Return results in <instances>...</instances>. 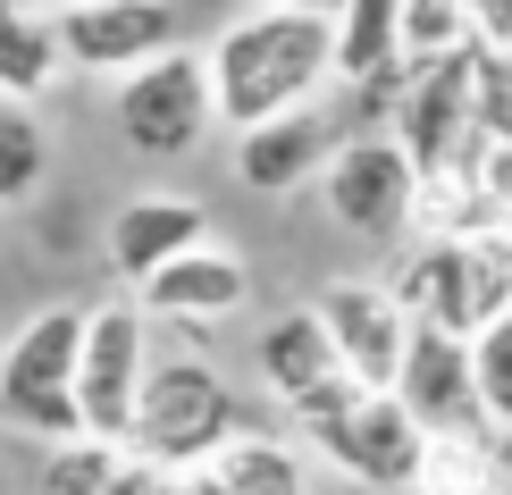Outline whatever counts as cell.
<instances>
[{
  "label": "cell",
  "mask_w": 512,
  "mask_h": 495,
  "mask_svg": "<svg viewBox=\"0 0 512 495\" xmlns=\"http://www.w3.org/2000/svg\"><path fill=\"white\" fill-rule=\"evenodd\" d=\"M387 395L412 412L420 437H479L487 412H479V378H471V344L445 336V328H420L403 336V361H395V386Z\"/></svg>",
  "instance_id": "cell-10"
},
{
  "label": "cell",
  "mask_w": 512,
  "mask_h": 495,
  "mask_svg": "<svg viewBox=\"0 0 512 495\" xmlns=\"http://www.w3.org/2000/svg\"><path fill=\"white\" fill-rule=\"evenodd\" d=\"M76 344H84V311H68V303L34 311L9 336V353H0V420L26 428V437L76 445L84 437V420H76Z\"/></svg>",
  "instance_id": "cell-4"
},
{
  "label": "cell",
  "mask_w": 512,
  "mask_h": 495,
  "mask_svg": "<svg viewBox=\"0 0 512 495\" xmlns=\"http://www.w3.org/2000/svg\"><path fill=\"white\" fill-rule=\"evenodd\" d=\"M227 437H244V412H236V386L210 370V361L177 353V361H152L143 370L126 454H143L152 470H202Z\"/></svg>",
  "instance_id": "cell-3"
},
{
  "label": "cell",
  "mask_w": 512,
  "mask_h": 495,
  "mask_svg": "<svg viewBox=\"0 0 512 495\" xmlns=\"http://www.w3.org/2000/svg\"><path fill=\"white\" fill-rule=\"evenodd\" d=\"M319 193H328V219L345 235H395L420 210V177L395 135H345L319 168Z\"/></svg>",
  "instance_id": "cell-7"
},
{
  "label": "cell",
  "mask_w": 512,
  "mask_h": 495,
  "mask_svg": "<svg viewBox=\"0 0 512 495\" xmlns=\"http://www.w3.org/2000/svg\"><path fill=\"white\" fill-rule=\"evenodd\" d=\"M454 9H462V34H471L479 42V51H512V0H454Z\"/></svg>",
  "instance_id": "cell-23"
},
{
  "label": "cell",
  "mask_w": 512,
  "mask_h": 495,
  "mask_svg": "<svg viewBox=\"0 0 512 495\" xmlns=\"http://www.w3.org/2000/svg\"><path fill=\"white\" fill-rule=\"evenodd\" d=\"M110 118H118L126 152H143V160H177V152H194L210 126H219V110H210V68H202L194 51H160V59H143L135 76H118Z\"/></svg>",
  "instance_id": "cell-5"
},
{
  "label": "cell",
  "mask_w": 512,
  "mask_h": 495,
  "mask_svg": "<svg viewBox=\"0 0 512 495\" xmlns=\"http://www.w3.org/2000/svg\"><path fill=\"white\" fill-rule=\"evenodd\" d=\"M244 294H252V269L236 261V252L194 244V252H177L168 269H152L135 286V311H160V319H227V311H244Z\"/></svg>",
  "instance_id": "cell-16"
},
{
  "label": "cell",
  "mask_w": 512,
  "mask_h": 495,
  "mask_svg": "<svg viewBox=\"0 0 512 495\" xmlns=\"http://www.w3.org/2000/svg\"><path fill=\"white\" fill-rule=\"evenodd\" d=\"M59 59L84 76H135L143 59L177 51V9L168 0H76L51 17Z\"/></svg>",
  "instance_id": "cell-11"
},
{
  "label": "cell",
  "mask_w": 512,
  "mask_h": 495,
  "mask_svg": "<svg viewBox=\"0 0 512 495\" xmlns=\"http://www.w3.org/2000/svg\"><path fill=\"white\" fill-rule=\"evenodd\" d=\"M210 110L227 126H261L277 110H303V101L328 84V17H303V9H261L244 26H227L210 42Z\"/></svg>",
  "instance_id": "cell-1"
},
{
  "label": "cell",
  "mask_w": 512,
  "mask_h": 495,
  "mask_svg": "<svg viewBox=\"0 0 512 495\" xmlns=\"http://www.w3.org/2000/svg\"><path fill=\"white\" fill-rule=\"evenodd\" d=\"M336 118L319 110V101H303V110H277L261 126H244V143H236V177L252 193H294V185H311L319 168H328L336 152Z\"/></svg>",
  "instance_id": "cell-14"
},
{
  "label": "cell",
  "mask_w": 512,
  "mask_h": 495,
  "mask_svg": "<svg viewBox=\"0 0 512 495\" xmlns=\"http://www.w3.org/2000/svg\"><path fill=\"white\" fill-rule=\"evenodd\" d=\"M42 168H51V143H42V126L17 110V101H0V210L26 202V193L42 185Z\"/></svg>",
  "instance_id": "cell-21"
},
{
  "label": "cell",
  "mask_w": 512,
  "mask_h": 495,
  "mask_svg": "<svg viewBox=\"0 0 512 495\" xmlns=\"http://www.w3.org/2000/svg\"><path fill=\"white\" fill-rule=\"evenodd\" d=\"M471 76H479V42H462V51L429 59V68H412V84H403V160H412L420 185H445L462 160V143H471Z\"/></svg>",
  "instance_id": "cell-8"
},
{
  "label": "cell",
  "mask_w": 512,
  "mask_h": 495,
  "mask_svg": "<svg viewBox=\"0 0 512 495\" xmlns=\"http://www.w3.org/2000/svg\"><path fill=\"white\" fill-rule=\"evenodd\" d=\"M311 319H319V336L336 344V361L353 370V386L387 395L395 361H403V336H412V311H403L387 286H370V277H336V286L311 303Z\"/></svg>",
  "instance_id": "cell-12"
},
{
  "label": "cell",
  "mask_w": 512,
  "mask_h": 495,
  "mask_svg": "<svg viewBox=\"0 0 512 495\" xmlns=\"http://www.w3.org/2000/svg\"><path fill=\"white\" fill-rule=\"evenodd\" d=\"M59 68H68V59H59V34L42 26V17H26V9L0 0V101L26 110L42 84H59Z\"/></svg>",
  "instance_id": "cell-20"
},
{
  "label": "cell",
  "mask_w": 512,
  "mask_h": 495,
  "mask_svg": "<svg viewBox=\"0 0 512 495\" xmlns=\"http://www.w3.org/2000/svg\"><path fill=\"white\" fill-rule=\"evenodd\" d=\"M261 378H269V395L286 403L303 428H319L328 412H345L353 395H370V386H353V370L336 361V344L319 336V319L311 303L303 311H286V319H269L261 328Z\"/></svg>",
  "instance_id": "cell-13"
},
{
  "label": "cell",
  "mask_w": 512,
  "mask_h": 495,
  "mask_svg": "<svg viewBox=\"0 0 512 495\" xmlns=\"http://www.w3.org/2000/svg\"><path fill=\"white\" fill-rule=\"evenodd\" d=\"M168 487H177L168 470H152L126 445H93V437L59 445L51 470H42V495H168Z\"/></svg>",
  "instance_id": "cell-17"
},
{
  "label": "cell",
  "mask_w": 512,
  "mask_h": 495,
  "mask_svg": "<svg viewBox=\"0 0 512 495\" xmlns=\"http://www.w3.org/2000/svg\"><path fill=\"white\" fill-rule=\"evenodd\" d=\"M277 9H303V17H336L345 0H277Z\"/></svg>",
  "instance_id": "cell-24"
},
{
  "label": "cell",
  "mask_w": 512,
  "mask_h": 495,
  "mask_svg": "<svg viewBox=\"0 0 512 495\" xmlns=\"http://www.w3.org/2000/svg\"><path fill=\"white\" fill-rule=\"evenodd\" d=\"M504 84H512V51H504Z\"/></svg>",
  "instance_id": "cell-26"
},
{
  "label": "cell",
  "mask_w": 512,
  "mask_h": 495,
  "mask_svg": "<svg viewBox=\"0 0 512 495\" xmlns=\"http://www.w3.org/2000/svg\"><path fill=\"white\" fill-rule=\"evenodd\" d=\"M59 9H76V0H59Z\"/></svg>",
  "instance_id": "cell-27"
},
{
  "label": "cell",
  "mask_w": 512,
  "mask_h": 495,
  "mask_svg": "<svg viewBox=\"0 0 512 495\" xmlns=\"http://www.w3.org/2000/svg\"><path fill=\"white\" fill-rule=\"evenodd\" d=\"M168 495H219V487H210V479H177V487H168Z\"/></svg>",
  "instance_id": "cell-25"
},
{
  "label": "cell",
  "mask_w": 512,
  "mask_h": 495,
  "mask_svg": "<svg viewBox=\"0 0 512 495\" xmlns=\"http://www.w3.org/2000/svg\"><path fill=\"white\" fill-rule=\"evenodd\" d=\"M194 244H210V210L185 202V193H135L126 210H110V269L135 277V286Z\"/></svg>",
  "instance_id": "cell-15"
},
{
  "label": "cell",
  "mask_w": 512,
  "mask_h": 495,
  "mask_svg": "<svg viewBox=\"0 0 512 495\" xmlns=\"http://www.w3.org/2000/svg\"><path fill=\"white\" fill-rule=\"evenodd\" d=\"M328 76L345 84L395 76V0H345L328 17Z\"/></svg>",
  "instance_id": "cell-18"
},
{
  "label": "cell",
  "mask_w": 512,
  "mask_h": 495,
  "mask_svg": "<svg viewBox=\"0 0 512 495\" xmlns=\"http://www.w3.org/2000/svg\"><path fill=\"white\" fill-rule=\"evenodd\" d=\"M143 311L135 303H101L84 311V344H76V420L93 445H126L135 428V395H143Z\"/></svg>",
  "instance_id": "cell-6"
},
{
  "label": "cell",
  "mask_w": 512,
  "mask_h": 495,
  "mask_svg": "<svg viewBox=\"0 0 512 495\" xmlns=\"http://www.w3.org/2000/svg\"><path fill=\"white\" fill-rule=\"evenodd\" d=\"M311 445L345 470V479L387 487V495L420 487V462H429V437L412 428V412H403L395 395H353L345 412H328V420L311 428Z\"/></svg>",
  "instance_id": "cell-9"
},
{
  "label": "cell",
  "mask_w": 512,
  "mask_h": 495,
  "mask_svg": "<svg viewBox=\"0 0 512 495\" xmlns=\"http://www.w3.org/2000/svg\"><path fill=\"white\" fill-rule=\"evenodd\" d=\"M387 294L420 319V328H445V336L471 344L487 319L512 311V235L504 227H454V235H437V244L412 252L403 286H387Z\"/></svg>",
  "instance_id": "cell-2"
},
{
  "label": "cell",
  "mask_w": 512,
  "mask_h": 495,
  "mask_svg": "<svg viewBox=\"0 0 512 495\" xmlns=\"http://www.w3.org/2000/svg\"><path fill=\"white\" fill-rule=\"evenodd\" d=\"M471 378H479V412L487 428H512V311L487 319L471 336Z\"/></svg>",
  "instance_id": "cell-22"
},
{
  "label": "cell",
  "mask_w": 512,
  "mask_h": 495,
  "mask_svg": "<svg viewBox=\"0 0 512 495\" xmlns=\"http://www.w3.org/2000/svg\"><path fill=\"white\" fill-rule=\"evenodd\" d=\"M202 479L219 495H311L294 445H277V437H227L219 454L202 462Z\"/></svg>",
  "instance_id": "cell-19"
}]
</instances>
